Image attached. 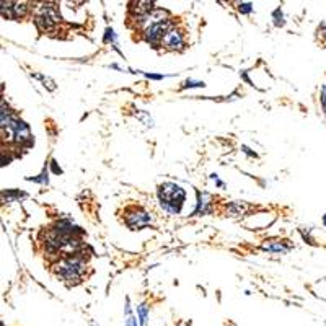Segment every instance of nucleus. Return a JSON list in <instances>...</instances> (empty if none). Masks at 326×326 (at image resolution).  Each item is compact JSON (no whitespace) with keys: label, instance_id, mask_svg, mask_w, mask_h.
<instances>
[{"label":"nucleus","instance_id":"f257e3e1","mask_svg":"<svg viewBox=\"0 0 326 326\" xmlns=\"http://www.w3.org/2000/svg\"><path fill=\"white\" fill-rule=\"evenodd\" d=\"M85 261L83 255L64 256L54 261L52 271L67 285H79L85 279Z\"/></svg>","mask_w":326,"mask_h":326},{"label":"nucleus","instance_id":"9d476101","mask_svg":"<svg viewBox=\"0 0 326 326\" xmlns=\"http://www.w3.org/2000/svg\"><path fill=\"white\" fill-rule=\"evenodd\" d=\"M251 5H240V12H245V13H248V12H251V8H250Z\"/></svg>","mask_w":326,"mask_h":326},{"label":"nucleus","instance_id":"423d86ee","mask_svg":"<svg viewBox=\"0 0 326 326\" xmlns=\"http://www.w3.org/2000/svg\"><path fill=\"white\" fill-rule=\"evenodd\" d=\"M212 210V197L206 193H197V209L194 214H209Z\"/></svg>","mask_w":326,"mask_h":326},{"label":"nucleus","instance_id":"7ed1b4c3","mask_svg":"<svg viewBox=\"0 0 326 326\" xmlns=\"http://www.w3.org/2000/svg\"><path fill=\"white\" fill-rule=\"evenodd\" d=\"M152 215L142 206H129L124 209V224L131 230H142L150 225Z\"/></svg>","mask_w":326,"mask_h":326},{"label":"nucleus","instance_id":"39448f33","mask_svg":"<svg viewBox=\"0 0 326 326\" xmlns=\"http://www.w3.org/2000/svg\"><path fill=\"white\" fill-rule=\"evenodd\" d=\"M291 248H292V245L284 242V240H276V242H269V243L263 245V250L269 251V253H287Z\"/></svg>","mask_w":326,"mask_h":326},{"label":"nucleus","instance_id":"f03ea898","mask_svg":"<svg viewBox=\"0 0 326 326\" xmlns=\"http://www.w3.org/2000/svg\"><path fill=\"white\" fill-rule=\"evenodd\" d=\"M158 199L161 207L170 214H178L186 199L185 189L175 183H163L158 186Z\"/></svg>","mask_w":326,"mask_h":326},{"label":"nucleus","instance_id":"9b49d317","mask_svg":"<svg viewBox=\"0 0 326 326\" xmlns=\"http://www.w3.org/2000/svg\"><path fill=\"white\" fill-rule=\"evenodd\" d=\"M321 103H323V110L326 111V88H323V97H321Z\"/></svg>","mask_w":326,"mask_h":326},{"label":"nucleus","instance_id":"ddd939ff","mask_svg":"<svg viewBox=\"0 0 326 326\" xmlns=\"http://www.w3.org/2000/svg\"><path fill=\"white\" fill-rule=\"evenodd\" d=\"M52 170L56 171V173H61V168H57V167H56V161H52Z\"/></svg>","mask_w":326,"mask_h":326},{"label":"nucleus","instance_id":"4468645a","mask_svg":"<svg viewBox=\"0 0 326 326\" xmlns=\"http://www.w3.org/2000/svg\"><path fill=\"white\" fill-rule=\"evenodd\" d=\"M323 224H324V225H326V214H324V215H323Z\"/></svg>","mask_w":326,"mask_h":326},{"label":"nucleus","instance_id":"f8f14e48","mask_svg":"<svg viewBox=\"0 0 326 326\" xmlns=\"http://www.w3.org/2000/svg\"><path fill=\"white\" fill-rule=\"evenodd\" d=\"M128 326H137L136 318H132V316H129V320H128Z\"/></svg>","mask_w":326,"mask_h":326},{"label":"nucleus","instance_id":"1a4fd4ad","mask_svg":"<svg viewBox=\"0 0 326 326\" xmlns=\"http://www.w3.org/2000/svg\"><path fill=\"white\" fill-rule=\"evenodd\" d=\"M137 313H139V318H140V324L146 326L147 324V306L146 305H140L137 309Z\"/></svg>","mask_w":326,"mask_h":326},{"label":"nucleus","instance_id":"0eeeda50","mask_svg":"<svg viewBox=\"0 0 326 326\" xmlns=\"http://www.w3.org/2000/svg\"><path fill=\"white\" fill-rule=\"evenodd\" d=\"M248 207H250V206H248L246 203H243V201H235V203H228V204H225V214L232 215V217H235V215H242V214L246 212Z\"/></svg>","mask_w":326,"mask_h":326},{"label":"nucleus","instance_id":"20e7f679","mask_svg":"<svg viewBox=\"0 0 326 326\" xmlns=\"http://www.w3.org/2000/svg\"><path fill=\"white\" fill-rule=\"evenodd\" d=\"M185 31L179 30V28L173 26L171 30L165 34L161 41V47H165L167 51H181L185 47Z\"/></svg>","mask_w":326,"mask_h":326},{"label":"nucleus","instance_id":"6e6552de","mask_svg":"<svg viewBox=\"0 0 326 326\" xmlns=\"http://www.w3.org/2000/svg\"><path fill=\"white\" fill-rule=\"evenodd\" d=\"M2 196H4V199L7 197V201H8V203H10V201H13V199L25 197L26 194H25V193H18V191H4Z\"/></svg>","mask_w":326,"mask_h":326}]
</instances>
